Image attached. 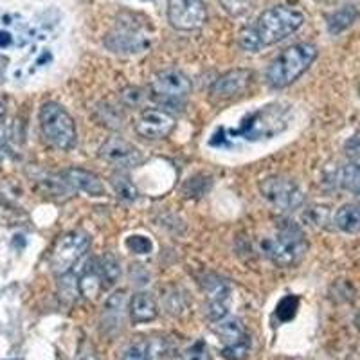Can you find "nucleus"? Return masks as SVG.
Segmentation results:
<instances>
[{
	"label": "nucleus",
	"instance_id": "nucleus-13",
	"mask_svg": "<svg viewBox=\"0 0 360 360\" xmlns=\"http://www.w3.org/2000/svg\"><path fill=\"white\" fill-rule=\"evenodd\" d=\"M252 72L247 69H234L229 72L221 74L220 78L211 85L209 94L214 101H224V99H231L234 96L242 94L243 90L249 86Z\"/></svg>",
	"mask_w": 360,
	"mask_h": 360
},
{
	"label": "nucleus",
	"instance_id": "nucleus-27",
	"mask_svg": "<svg viewBox=\"0 0 360 360\" xmlns=\"http://www.w3.org/2000/svg\"><path fill=\"white\" fill-rule=\"evenodd\" d=\"M220 4L231 17H242L252 9V0H220Z\"/></svg>",
	"mask_w": 360,
	"mask_h": 360
},
{
	"label": "nucleus",
	"instance_id": "nucleus-8",
	"mask_svg": "<svg viewBox=\"0 0 360 360\" xmlns=\"http://www.w3.org/2000/svg\"><path fill=\"white\" fill-rule=\"evenodd\" d=\"M34 29L18 13H0V51L25 49L33 44Z\"/></svg>",
	"mask_w": 360,
	"mask_h": 360
},
{
	"label": "nucleus",
	"instance_id": "nucleus-25",
	"mask_svg": "<svg viewBox=\"0 0 360 360\" xmlns=\"http://www.w3.org/2000/svg\"><path fill=\"white\" fill-rule=\"evenodd\" d=\"M148 349H150V340L137 337L124 349L123 360H148Z\"/></svg>",
	"mask_w": 360,
	"mask_h": 360
},
{
	"label": "nucleus",
	"instance_id": "nucleus-7",
	"mask_svg": "<svg viewBox=\"0 0 360 360\" xmlns=\"http://www.w3.org/2000/svg\"><path fill=\"white\" fill-rule=\"evenodd\" d=\"M259 191L270 204L287 211L301 207L304 202L303 191L297 188L295 182L285 176H266L259 184Z\"/></svg>",
	"mask_w": 360,
	"mask_h": 360
},
{
	"label": "nucleus",
	"instance_id": "nucleus-24",
	"mask_svg": "<svg viewBox=\"0 0 360 360\" xmlns=\"http://www.w3.org/2000/svg\"><path fill=\"white\" fill-rule=\"evenodd\" d=\"M339 184L352 193H360V160H352L340 169Z\"/></svg>",
	"mask_w": 360,
	"mask_h": 360
},
{
	"label": "nucleus",
	"instance_id": "nucleus-40",
	"mask_svg": "<svg viewBox=\"0 0 360 360\" xmlns=\"http://www.w3.org/2000/svg\"><path fill=\"white\" fill-rule=\"evenodd\" d=\"M359 94H360V86H359Z\"/></svg>",
	"mask_w": 360,
	"mask_h": 360
},
{
	"label": "nucleus",
	"instance_id": "nucleus-20",
	"mask_svg": "<svg viewBox=\"0 0 360 360\" xmlns=\"http://www.w3.org/2000/svg\"><path fill=\"white\" fill-rule=\"evenodd\" d=\"M356 15L359 13H356V9L353 6H344V8L337 9V11H333L332 15L326 17L328 31L332 34L342 33V31H346L356 20Z\"/></svg>",
	"mask_w": 360,
	"mask_h": 360
},
{
	"label": "nucleus",
	"instance_id": "nucleus-33",
	"mask_svg": "<svg viewBox=\"0 0 360 360\" xmlns=\"http://www.w3.org/2000/svg\"><path fill=\"white\" fill-rule=\"evenodd\" d=\"M78 360H98V359H96L94 352L90 349V346H85V348L78 353Z\"/></svg>",
	"mask_w": 360,
	"mask_h": 360
},
{
	"label": "nucleus",
	"instance_id": "nucleus-38",
	"mask_svg": "<svg viewBox=\"0 0 360 360\" xmlns=\"http://www.w3.org/2000/svg\"><path fill=\"white\" fill-rule=\"evenodd\" d=\"M0 164H2V157H0Z\"/></svg>",
	"mask_w": 360,
	"mask_h": 360
},
{
	"label": "nucleus",
	"instance_id": "nucleus-36",
	"mask_svg": "<svg viewBox=\"0 0 360 360\" xmlns=\"http://www.w3.org/2000/svg\"><path fill=\"white\" fill-rule=\"evenodd\" d=\"M355 326H356V330L360 332V311H359V315L355 317Z\"/></svg>",
	"mask_w": 360,
	"mask_h": 360
},
{
	"label": "nucleus",
	"instance_id": "nucleus-23",
	"mask_svg": "<svg viewBox=\"0 0 360 360\" xmlns=\"http://www.w3.org/2000/svg\"><path fill=\"white\" fill-rule=\"evenodd\" d=\"M49 63H53V53L49 49H37L22 63L20 74L22 76H31V74H37L38 70L45 69Z\"/></svg>",
	"mask_w": 360,
	"mask_h": 360
},
{
	"label": "nucleus",
	"instance_id": "nucleus-11",
	"mask_svg": "<svg viewBox=\"0 0 360 360\" xmlns=\"http://www.w3.org/2000/svg\"><path fill=\"white\" fill-rule=\"evenodd\" d=\"M105 45L114 53H141L150 45L146 33L139 25H127L119 22V27L105 38Z\"/></svg>",
	"mask_w": 360,
	"mask_h": 360
},
{
	"label": "nucleus",
	"instance_id": "nucleus-14",
	"mask_svg": "<svg viewBox=\"0 0 360 360\" xmlns=\"http://www.w3.org/2000/svg\"><path fill=\"white\" fill-rule=\"evenodd\" d=\"M63 179H65V182L70 188L79 189V191L86 193L90 197H101V195H105V184L92 172H86V169L82 168H72L63 173Z\"/></svg>",
	"mask_w": 360,
	"mask_h": 360
},
{
	"label": "nucleus",
	"instance_id": "nucleus-1",
	"mask_svg": "<svg viewBox=\"0 0 360 360\" xmlns=\"http://www.w3.org/2000/svg\"><path fill=\"white\" fill-rule=\"evenodd\" d=\"M303 24V13L287 8V6H274V8L265 9L258 17L256 24L243 29L240 33V45L245 51L256 53L262 47H269V45L285 40Z\"/></svg>",
	"mask_w": 360,
	"mask_h": 360
},
{
	"label": "nucleus",
	"instance_id": "nucleus-32",
	"mask_svg": "<svg viewBox=\"0 0 360 360\" xmlns=\"http://www.w3.org/2000/svg\"><path fill=\"white\" fill-rule=\"evenodd\" d=\"M344 152L352 160H360V131L359 134L352 135L346 144H344Z\"/></svg>",
	"mask_w": 360,
	"mask_h": 360
},
{
	"label": "nucleus",
	"instance_id": "nucleus-37",
	"mask_svg": "<svg viewBox=\"0 0 360 360\" xmlns=\"http://www.w3.org/2000/svg\"><path fill=\"white\" fill-rule=\"evenodd\" d=\"M356 197H359V200H360V193H356Z\"/></svg>",
	"mask_w": 360,
	"mask_h": 360
},
{
	"label": "nucleus",
	"instance_id": "nucleus-22",
	"mask_svg": "<svg viewBox=\"0 0 360 360\" xmlns=\"http://www.w3.org/2000/svg\"><path fill=\"white\" fill-rule=\"evenodd\" d=\"M110 186L114 188L115 195H117L119 198H123V200L134 202L137 200V197H139V191H137V188H135L134 182L130 180V176L124 175V173L121 172L112 173Z\"/></svg>",
	"mask_w": 360,
	"mask_h": 360
},
{
	"label": "nucleus",
	"instance_id": "nucleus-5",
	"mask_svg": "<svg viewBox=\"0 0 360 360\" xmlns=\"http://www.w3.org/2000/svg\"><path fill=\"white\" fill-rule=\"evenodd\" d=\"M90 245L89 234L82 231H70V233L60 236L51 254V269L58 276H63L72 270V266L79 262L83 254Z\"/></svg>",
	"mask_w": 360,
	"mask_h": 360
},
{
	"label": "nucleus",
	"instance_id": "nucleus-4",
	"mask_svg": "<svg viewBox=\"0 0 360 360\" xmlns=\"http://www.w3.org/2000/svg\"><path fill=\"white\" fill-rule=\"evenodd\" d=\"M40 128L45 141L58 150H70L76 143V124L69 112L58 103H44L40 108Z\"/></svg>",
	"mask_w": 360,
	"mask_h": 360
},
{
	"label": "nucleus",
	"instance_id": "nucleus-16",
	"mask_svg": "<svg viewBox=\"0 0 360 360\" xmlns=\"http://www.w3.org/2000/svg\"><path fill=\"white\" fill-rule=\"evenodd\" d=\"M159 315V307L152 294L148 292H139L135 294L130 301V319L135 324H144L157 319Z\"/></svg>",
	"mask_w": 360,
	"mask_h": 360
},
{
	"label": "nucleus",
	"instance_id": "nucleus-34",
	"mask_svg": "<svg viewBox=\"0 0 360 360\" xmlns=\"http://www.w3.org/2000/svg\"><path fill=\"white\" fill-rule=\"evenodd\" d=\"M8 65H9V60H8V58L2 56V54H0V82H4L6 70H8Z\"/></svg>",
	"mask_w": 360,
	"mask_h": 360
},
{
	"label": "nucleus",
	"instance_id": "nucleus-18",
	"mask_svg": "<svg viewBox=\"0 0 360 360\" xmlns=\"http://www.w3.org/2000/svg\"><path fill=\"white\" fill-rule=\"evenodd\" d=\"M214 333H217V335L221 339V342H224V348L249 340V335L245 333V330H243V326L240 324V321H236V319L218 321V324L214 326Z\"/></svg>",
	"mask_w": 360,
	"mask_h": 360
},
{
	"label": "nucleus",
	"instance_id": "nucleus-6",
	"mask_svg": "<svg viewBox=\"0 0 360 360\" xmlns=\"http://www.w3.org/2000/svg\"><path fill=\"white\" fill-rule=\"evenodd\" d=\"M150 90L153 98L159 101L179 103L191 94V82L184 72L176 69H166L153 76Z\"/></svg>",
	"mask_w": 360,
	"mask_h": 360
},
{
	"label": "nucleus",
	"instance_id": "nucleus-9",
	"mask_svg": "<svg viewBox=\"0 0 360 360\" xmlns=\"http://www.w3.org/2000/svg\"><path fill=\"white\" fill-rule=\"evenodd\" d=\"M207 8L202 0H168V20L179 31H195L205 24Z\"/></svg>",
	"mask_w": 360,
	"mask_h": 360
},
{
	"label": "nucleus",
	"instance_id": "nucleus-28",
	"mask_svg": "<svg viewBox=\"0 0 360 360\" xmlns=\"http://www.w3.org/2000/svg\"><path fill=\"white\" fill-rule=\"evenodd\" d=\"M250 349V340H245V342L234 344V346H227V348L221 349V355L227 360H245V356L249 355Z\"/></svg>",
	"mask_w": 360,
	"mask_h": 360
},
{
	"label": "nucleus",
	"instance_id": "nucleus-17",
	"mask_svg": "<svg viewBox=\"0 0 360 360\" xmlns=\"http://www.w3.org/2000/svg\"><path fill=\"white\" fill-rule=\"evenodd\" d=\"M333 221H335L337 229H340L342 233H360V202H356V204H346L337 209Z\"/></svg>",
	"mask_w": 360,
	"mask_h": 360
},
{
	"label": "nucleus",
	"instance_id": "nucleus-3",
	"mask_svg": "<svg viewBox=\"0 0 360 360\" xmlns=\"http://www.w3.org/2000/svg\"><path fill=\"white\" fill-rule=\"evenodd\" d=\"M317 58V47L311 44H295L281 51L266 70V82L272 89H285L303 76Z\"/></svg>",
	"mask_w": 360,
	"mask_h": 360
},
{
	"label": "nucleus",
	"instance_id": "nucleus-30",
	"mask_svg": "<svg viewBox=\"0 0 360 360\" xmlns=\"http://www.w3.org/2000/svg\"><path fill=\"white\" fill-rule=\"evenodd\" d=\"M60 281H62L60 283V287H62L63 297L74 299L78 297V294H82V292H79V279H74V276L70 274V272L63 274Z\"/></svg>",
	"mask_w": 360,
	"mask_h": 360
},
{
	"label": "nucleus",
	"instance_id": "nucleus-35",
	"mask_svg": "<svg viewBox=\"0 0 360 360\" xmlns=\"http://www.w3.org/2000/svg\"><path fill=\"white\" fill-rule=\"evenodd\" d=\"M4 114H6V108H4V103L0 101V119L4 117Z\"/></svg>",
	"mask_w": 360,
	"mask_h": 360
},
{
	"label": "nucleus",
	"instance_id": "nucleus-10",
	"mask_svg": "<svg viewBox=\"0 0 360 360\" xmlns=\"http://www.w3.org/2000/svg\"><path fill=\"white\" fill-rule=\"evenodd\" d=\"M175 128V117L160 108H146L135 121V131L144 139H166Z\"/></svg>",
	"mask_w": 360,
	"mask_h": 360
},
{
	"label": "nucleus",
	"instance_id": "nucleus-12",
	"mask_svg": "<svg viewBox=\"0 0 360 360\" xmlns=\"http://www.w3.org/2000/svg\"><path fill=\"white\" fill-rule=\"evenodd\" d=\"M99 157L117 168H135L143 162L139 150L121 137H108L99 148Z\"/></svg>",
	"mask_w": 360,
	"mask_h": 360
},
{
	"label": "nucleus",
	"instance_id": "nucleus-15",
	"mask_svg": "<svg viewBox=\"0 0 360 360\" xmlns=\"http://www.w3.org/2000/svg\"><path fill=\"white\" fill-rule=\"evenodd\" d=\"M227 314H229V287L224 281H214L207 287L209 319L221 321Z\"/></svg>",
	"mask_w": 360,
	"mask_h": 360
},
{
	"label": "nucleus",
	"instance_id": "nucleus-19",
	"mask_svg": "<svg viewBox=\"0 0 360 360\" xmlns=\"http://www.w3.org/2000/svg\"><path fill=\"white\" fill-rule=\"evenodd\" d=\"M105 281H103L101 274H99V269L96 265V262H92V265H89V269L83 272V276L79 278V292L82 295L89 299H94L105 290Z\"/></svg>",
	"mask_w": 360,
	"mask_h": 360
},
{
	"label": "nucleus",
	"instance_id": "nucleus-26",
	"mask_svg": "<svg viewBox=\"0 0 360 360\" xmlns=\"http://www.w3.org/2000/svg\"><path fill=\"white\" fill-rule=\"evenodd\" d=\"M148 360H172V349H169L166 339L157 337V339L150 340Z\"/></svg>",
	"mask_w": 360,
	"mask_h": 360
},
{
	"label": "nucleus",
	"instance_id": "nucleus-29",
	"mask_svg": "<svg viewBox=\"0 0 360 360\" xmlns=\"http://www.w3.org/2000/svg\"><path fill=\"white\" fill-rule=\"evenodd\" d=\"M182 360H213L209 355V349L205 342L198 340V342L191 344L184 353H182Z\"/></svg>",
	"mask_w": 360,
	"mask_h": 360
},
{
	"label": "nucleus",
	"instance_id": "nucleus-2",
	"mask_svg": "<svg viewBox=\"0 0 360 360\" xmlns=\"http://www.w3.org/2000/svg\"><path fill=\"white\" fill-rule=\"evenodd\" d=\"M262 250L270 262L278 266H294L304 258L308 242L304 233L294 221H281L274 234L262 242Z\"/></svg>",
	"mask_w": 360,
	"mask_h": 360
},
{
	"label": "nucleus",
	"instance_id": "nucleus-21",
	"mask_svg": "<svg viewBox=\"0 0 360 360\" xmlns=\"http://www.w3.org/2000/svg\"><path fill=\"white\" fill-rule=\"evenodd\" d=\"M96 265H98L99 274H101L107 288L115 285L119 281V278H121V263H119V259L112 252H107L105 256L96 259Z\"/></svg>",
	"mask_w": 360,
	"mask_h": 360
},
{
	"label": "nucleus",
	"instance_id": "nucleus-31",
	"mask_svg": "<svg viewBox=\"0 0 360 360\" xmlns=\"http://www.w3.org/2000/svg\"><path fill=\"white\" fill-rule=\"evenodd\" d=\"M127 247L135 254H148L152 250V242L146 236H130L127 240Z\"/></svg>",
	"mask_w": 360,
	"mask_h": 360
},
{
	"label": "nucleus",
	"instance_id": "nucleus-39",
	"mask_svg": "<svg viewBox=\"0 0 360 360\" xmlns=\"http://www.w3.org/2000/svg\"><path fill=\"white\" fill-rule=\"evenodd\" d=\"M143 2H150V0H143Z\"/></svg>",
	"mask_w": 360,
	"mask_h": 360
}]
</instances>
